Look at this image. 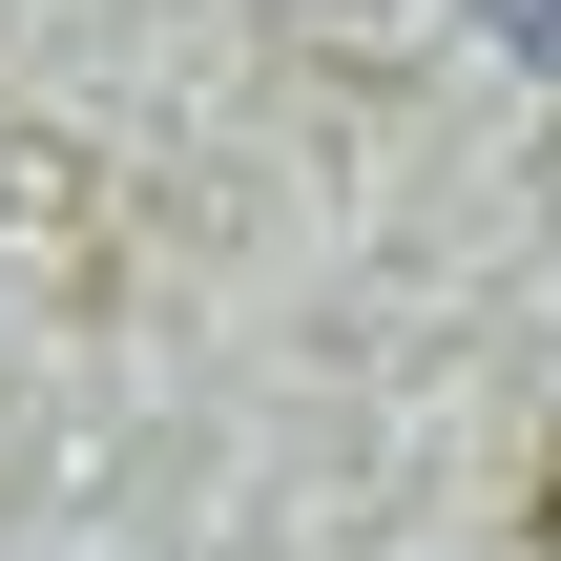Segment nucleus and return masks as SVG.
Masks as SVG:
<instances>
[{"label": "nucleus", "instance_id": "f257e3e1", "mask_svg": "<svg viewBox=\"0 0 561 561\" xmlns=\"http://www.w3.org/2000/svg\"><path fill=\"white\" fill-rule=\"evenodd\" d=\"M500 21H541V62H561V0H500Z\"/></svg>", "mask_w": 561, "mask_h": 561}]
</instances>
